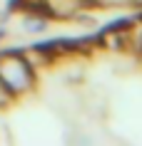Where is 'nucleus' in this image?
<instances>
[{
  "label": "nucleus",
  "instance_id": "3",
  "mask_svg": "<svg viewBox=\"0 0 142 146\" xmlns=\"http://www.w3.org/2000/svg\"><path fill=\"white\" fill-rule=\"evenodd\" d=\"M10 97H13V94H10L8 89H5V84L0 82V107H3V104H8V102H10Z\"/></svg>",
  "mask_w": 142,
  "mask_h": 146
},
{
  "label": "nucleus",
  "instance_id": "2",
  "mask_svg": "<svg viewBox=\"0 0 142 146\" xmlns=\"http://www.w3.org/2000/svg\"><path fill=\"white\" fill-rule=\"evenodd\" d=\"M80 0H47V8H52L57 15H72L77 10Z\"/></svg>",
  "mask_w": 142,
  "mask_h": 146
},
{
  "label": "nucleus",
  "instance_id": "1",
  "mask_svg": "<svg viewBox=\"0 0 142 146\" xmlns=\"http://www.w3.org/2000/svg\"><path fill=\"white\" fill-rule=\"evenodd\" d=\"M0 82L10 94H23L32 87V64L25 54L5 52L0 54Z\"/></svg>",
  "mask_w": 142,
  "mask_h": 146
}]
</instances>
